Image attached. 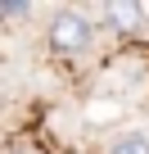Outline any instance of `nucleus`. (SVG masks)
Returning a JSON list of instances; mask_svg holds the SVG:
<instances>
[{
	"label": "nucleus",
	"mask_w": 149,
	"mask_h": 154,
	"mask_svg": "<svg viewBox=\"0 0 149 154\" xmlns=\"http://www.w3.org/2000/svg\"><path fill=\"white\" fill-rule=\"evenodd\" d=\"M104 154H149V131L145 127H127V131H113Z\"/></svg>",
	"instance_id": "3"
},
{
	"label": "nucleus",
	"mask_w": 149,
	"mask_h": 154,
	"mask_svg": "<svg viewBox=\"0 0 149 154\" xmlns=\"http://www.w3.org/2000/svg\"><path fill=\"white\" fill-rule=\"evenodd\" d=\"M100 18L109 23V32H113L118 41H127V36H136V32L145 27L149 9L136 5V0H109V5H100Z\"/></svg>",
	"instance_id": "2"
},
{
	"label": "nucleus",
	"mask_w": 149,
	"mask_h": 154,
	"mask_svg": "<svg viewBox=\"0 0 149 154\" xmlns=\"http://www.w3.org/2000/svg\"><path fill=\"white\" fill-rule=\"evenodd\" d=\"M45 45L54 50V54H86L91 45H95V23H91V14H82V9H59L54 18H50V27H45Z\"/></svg>",
	"instance_id": "1"
},
{
	"label": "nucleus",
	"mask_w": 149,
	"mask_h": 154,
	"mask_svg": "<svg viewBox=\"0 0 149 154\" xmlns=\"http://www.w3.org/2000/svg\"><path fill=\"white\" fill-rule=\"evenodd\" d=\"M23 18H32L27 0H5V5H0V23H23Z\"/></svg>",
	"instance_id": "4"
}]
</instances>
